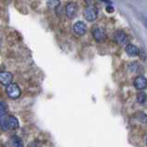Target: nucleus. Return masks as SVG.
Masks as SVG:
<instances>
[{
    "label": "nucleus",
    "mask_w": 147,
    "mask_h": 147,
    "mask_svg": "<svg viewBox=\"0 0 147 147\" xmlns=\"http://www.w3.org/2000/svg\"><path fill=\"white\" fill-rule=\"evenodd\" d=\"M6 92H7V95L12 99L20 98V96L21 94V90L20 88V86L17 84H13V83H11L10 85L7 86Z\"/></svg>",
    "instance_id": "1"
},
{
    "label": "nucleus",
    "mask_w": 147,
    "mask_h": 147,
    "mask_svg": "<svg viewBox=\"0 0 147 147\" xmlns=\"http://www.w3.org/2000/svg\"><path fill=\"white\" fill-rule=\"evenodd\" d=\"M84 18H86V20H88L90 22L94 21L96 18H97V15H98V10L94 6L91 5V6H88L87 8L84 10Z\"/></svg>",
    "instance_id": "2"
},
{
    "label": "nucleus",
    "mask_w": 147,
    "mask_h": 147,
    "mask_svg": "<svg viewBox=\"0 0 147 147\" xmlns=\"http://www.w3.org/2000/svg\"><path fill=\"white\" fill-rule=\"evenodd\" d=\"M92 33L94 40L97 41V42H103V41L107 38V34H105V31L103 28H99V27H95L92 30Z\"/></svg>",
    "instance_id": "3"
},
{
    "label": "nucleus",
    "mask_w": 147,
    "mask_h": 147,
    "mask_svg": "<svg viewBox=\"0 0 147 147\" xmlns=\"http://www.w3.org/2000/svg\"><path fill=\"white\" fill-rule=\"evenodd\" d=\"M114 40L118 44H127L128 43V36L123 30H117L113 35Z\"/></svg>",
    "instance_id": "4"
},
{
    "label": "nucleus",
    "mask_w": 147,
    "mask_h": 147,
    "mask_svg": "<svg viewBox=\"0 0 147 147\" xmlns=\"http://www.w3.org/2000/svg\"><path fill=\"white\" fill-rule=\"evenodd\" d=\"M77 11H78V6L76 3H68L66 7V16L70 18V20H72L77 15Z\"/></svg>",
    "instance_id": "5"
},
{
    "label": "nucleus",
    "mask_w": 147,
    "mask_h": 147,
    "mask_svg": "<svg viewBox=\"0 0 147 147\" xmlns=\"http://www.w3.org/2000/svg\"><path fill=\"white\" fill-rule=\"evenodd\" d=\"M6 125H7L8 130V129H10V130H17V129L20 127L19 121H18L16 117L12 116V115H10V116L7 117Z\"/></svg>",
    "instance_id": "6"
},
{
    "label": "nucleus",
    "mask_w": 147,
    "mask_h": 147,
    "mask_svg": "<svg viewBox=\"0 0 147 147\" xmlns=\"http://www.w3.org/2000/svg\"><path fill=\"white\" fill-rule=\"evenodd\" d=\"M13 76L10 72H0V83L4 86H8L12 83Z\"/></svg>",
    "instance_id": "7"
},
{
    "label": "nucleus",
    "mask_w": 147,
    "mask_h": 147,
    "mask_svg": "<svg viewBox=\"0 0 147 147\" xmlns=\"http://www.w3.org/2000/svg\"><path fill=\"white\" fill-rule=\"evenodd\" d=\"M133 84H134L135 88L138 89V90L145 89L147 87V79L144 76H137L135 78L134 82H133Z\"/></svg>",
    "instance_id": "8"
},
{
    "label": "nucleus",
    "mask_w": 147,
    "mask_h": 147,
    "mask_svg": "<svg viewBox=\"0 0 147 147\" xmlns=\"http://www.w3.org/2000/svg\"><path fill=\"white\" fill-rule=\"evenodd\" d=\"M73 30H74V32L77 35L82 36L86 33L87 27L85 25V23H83L82 21H78L75 23L74 26H73Z\"/></svg>",
    "instance_id": "9"
},
{
    "label": "nucleus",
    "mask_w": 147,
    "mask_h": 147,
    "mask_svg": "<svg viewBox=\"0 0 147 147\" xmlns=\"http://www.w3.org/2000/svg\"><path fill=\"white\" fill-rule=\"evenodd\" d=\"M125 51H126V53L131 57H136L140 53V50L133 44H128L126 46Z\"/></svg>",
    "instance_id": "10"
},
{
    "label": "nucleus",
    "mask_w": 147,
    "mask_h": 147,
    "mask_svg": "<svg viewBox=\"0 0 147 147\" xmlns=\"http://www.w3.org/2000/svg\"><path fill=\"white\" fill-rule=\"evenodd\" d=\"M8 112V104L5 101H0V117H7Z\"/></svg>",
    "instance_id": "11"
},
{
    "label": "nucleus",
    "mask_w": 147,
    "mask_h": 147,
    "mask_svg": "<svg viewBox=\"0 0 147 147\" xmlns=\"http://www.w3.org/2000/svg\"><path fill=\"white\" fill-rule=\"evenodd\" d=\"M11 142L13 147H23V142L19 136L14 135L11 138Z\"/></svg>",
    "instance_id": "12"
},
{
    "label": "nucleus",
    "mask_w": 147,
    "mask_h": 147,
    "mask_svg": "<svg viewBox=\"0 0 147 147\" xmlns=\"http://www.w3.org/2000/svg\"><path fill=\"white\" fill-rule=\"evenodd\" d=\"M147 99V95L144 93V92H139V93L137 94V101L139 103L142 104V103H144L145 101Z\"/></svg>",
    "instance_id": "13"
},
{
    "label": "nucleus",
    "mask_w": 147,
    "mask_h": 147,
    "mask_svg": "<svg viewBox=\"0 0 147 147\" xmlns=\"http://www.w3.org/2000/svg\"><path fill=\"white\" fill-rule=\"evenodd\" d=\"M60 5V0H47V6L50 8H56Z\"/></svg>",
    "instance_id": "14"
},
{
    "label": "nucleus",
    "mask_w": 147,
    "mask_h": 147,
    "mask_svg": "<svg viewBox=\"0 0 147 147\" xmlns=\"http://www.w3.org/2000/svg\"><path fill=\"white\" fill-rule=\"evenodd\" d=\"M138 119H139V121L142 123H147V115H145L144 113H140L138 115Z\"/></svg>",
    "instance_id": "15"
},
{
    "label": "nucleus",
    "mask_w": 147,
    "mask_h": 147,
    "mask_svg": "<svg viewBox=\"0 0 147 147\" xmlns=\"http://www.w3.org/2000/svg\"><path fill=\"white\" fill-rule=\"evenodd\" d=\"M107 12H113V7H107Z\"/></svg>",
    "instance_id": "16"
},
{
    "label": "nucleus",
    "mask_w": 147,
    "mask_h": 147,
    "mask_svg": "<svg viewBox=\"0 0 147 147\" xmlns=\"http://www.w3.org/2000/svg\"><path fill=\"white\" fill-rule=\"evenodd\" d=\"M144 26L147 28V18H145V20H144Z\"/></svg>",
    "instance_id": "17"
},
{
    "label": "nucleus",
    "mask_w": 147,
    "mask_h": 147,
    "mask_svg": "<svg viewBox=\"0 0 147 147\" xmlns=\"http://www.w3.org/2000/svg\"><path fill=\"white\" fill-rule=\"evenodd\" d=\"M145 142H146V144H147V136H146V140H145Z\"/></svg>",
    "instance_id": "18"
}]
</instances>
